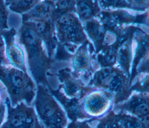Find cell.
Segmentation results:
<instances>
[{"label":"cell","instance_id":"1","mask_svg":"<svg viewBox=\"0 0 149 128\" xmlns=\"http://www.w3.org/2000/svg\"><path fill=\"white\" fill-rule=\"evenodd\" d=\"M17 39L24 49L29 70L37 84L47 86L45 72L49 67V59L45 53L40 38L30 21L23 22L17 32Z\"/></svg>","mask_w":149,"mask_h":128},{"label":"cell","instance_id":"2","mask_svg":"<svg viewBox=\"0 0 149 128\" xmlns=\"http://www.w3.org/2000/svg\"><path fill=\"white\" fill-rule=\"evenodd\" d=\"M0 84L4 88L12 106L20 102L33 105L37 87L27 72L10 65H1Z\"/></svg>","mask_w":149,"mask_h":128},{"label":"cell","instance_id":"3","mask_svg":"<svg viewBox=\"0 0 149 128\" xmlns=\"http://www.w3.org/2000/svg\"><path fill=\"white\" fill-rule=\"evenodd\" d=\"M33 106L44 128H66L69 123L64 109L45 85L37 84Z\"/></svg>","mask_w":149,"mask_h":128},{"label":"cell","instance_id":"4","mask_svg":"<svg viewBox=\"0 0 149 128\" xmlns=\"http://www.w3.org/2000/svg\"><path fill=\"white\" fill-rule=\"evenodd\" d=\"M129 76L119 68L105 67L95 72L88 85L105 90L113 98V104L126 100L132 93Z\"/></svg>","mask_w":149,"mask_h":128},{"label":"cell","instance_id":"5","mask_svg":"<svg viewBox=\"0 0 149 128\" xmlns=\"http://www.w3.org/2000/svg\"><path fill=\"white\" fill-rule=\"evenodd\" d=\"M5 102L6 106V117L0 128H35L39 123L33 105L20 102L12 106L7 95Z\"/></svg>","mask_w":149,"mask_h":128},{"label":"cell","instance_id":"6","mask_svg":"<svg viewBox=\"0 0 149 128\" xmlns=\"http://www.w3.org/2000/svg\"><path fill=\"white\" fill-rule=\"evenodd\" d=\"M113 96L108 92L92 88L81 99L84 113L90 119H97L105 115L112 108Z\"/></svg>","mask_w":149,"mask_h":128},{"label":"cell","instance_id":"7","mask_svg":"<svg viewBox=\"0 0 149 128\" xmlns=\"http://www.w3.org/2000/svg\"><path fill=\"white\" fill-rule=\"evenodd\" d=\"M89 121L94 128H148V124L140 119L112 109L102 117Z\"/></svg>","mask_w":149,"mask_h":128},{"label":"cell","instance_id":"8","mask_svg":"<svg viewBox=\"0 0 149 128\" xmlns=\"http://www.w3.org/2000/svg\"><path fill=\"white\" fill-rule=\"evenodd\" d=\"M112 109L115 111L124 112L134 116L148 124V92H133L124 101L113 104Z\"/></svg>","mask_w":149,"mask_h":128},{"label":"cell","instance_id":"9","mask_svg":"<svg viewBox=\"0 0 149 128\" xmlns=\"http://www.w3.org/2000/svg\"><path fill=\"white\" fill-rule=\"evenodd\" d=\"M5 45V53L9 65L27 72L24 52L17 39V32L13 27L0 30Z\"/></svg>","mask_w":149,"mask_h":128},{"label":"cell","instance_id":"10","mask_svg":"<svg viewBox=\"0 0 149 128\" xmlns=\"http://www.w3.org/2000/svg\"><path fill=\"white\" fill-rule=\"evenodd\" d=\"M74 74L79 77L80 74L89 72L91 70L92 64L89 54L84 45L79 48L74 53L73 58Z\"/></svg>","mask_w":149,"mask_h":128},{"label":"cell","instance_id":"11","mask_svg":"<svg viewBox=\"0 0 149 128\" xmlns=\"http://www.w3.org/2000/svg\"><path fill=\"white\" fill-rule=\"evenodd\" d=\"M118 50L116 55V63L118 64L119 68L129 77L131 65V49L129 43H125Z\"/></svg>","mask_w":149,"mask_h":128},{"label":"cell","instance_id":"12","mask_svg":"<svg viewBox=\"0 0 149 128\" xmlns=\"http://www.w3.org/2000/svg\"><path fill=\"white\" fill-rule=\"evenodd\" d=\"M40 0H15L7 8L8 10L17 13L24 14L34 8Z\"/></svg>","mask_w":149,"mask_h":128},{"label":"cell","instance_id":"13","mask_svg":"<svg viewBox=\"0 0 149 128\" xmlns=\"http://www.w3.org/2000/svg\"><path fill=\"white\" fill-rule=\"evenodd\" d=\"M9 10L4 0H0V30L9 28Z\"/></svg>","mask_w":149,"mask_h":128},{"label":"cell","instance_id":"14","mask_svg":"<svg viewBox=\"0 0 149 128\" xmlns=\"http://www.w3.org/2000/svg\"><path fill=\"white\" fill-rule=\"evenodd\" d=\"M89 120L71 121L69 122L66 128H94L90 124Z\"/></svg>","mask_w":149,"mask_h":128},{"label":"cell","instance_id":"15","mask_svg":"<svg viewBox=\"0 0 149 128\" xmlns=\"http://www.w3.org/2000/svg\"><path fill=\"white\" fill-rule=\"evenodd\" d=\"M9 65L5 53V45L3 38L0 32V66Z\"/></svg>","mask_w":149,"mask_h":128},{"label":"cell","instance_id":"16","mask_svg":"<svg viewBox=\"0 0 149 128\" xmlns=\"http://www.w3.org/2000/svg\"><path fill=\"white\" fill-rule=\"evenodd\" d=\"M6 113V106L5 104V99L0 103V127L3 123Z\"/></svg>","mask_w":149,"mask_h":128},{"label":"cell","instance_id":"17","mask_svg":"<svg viewBox=\"0 0 149 128\" xmlns=\"http://www.w3.org/2000/svg\"><path fill=\"white\" fill-rule=\"evenodd\" d=\"M15 0H4L6 5L8 6L9 4H10L12 2H13V1H15Z\"/></svg>","mask_w":149,"mask_h":128},{"label":"cell","instance_id":"18","mask_svg":"<svg viewBox=\"0 0 149 128\" xmlns=\"http://www.w3.org/2000/svg\"><path fill=\"white\" fill-rule=\"evenodd\" d=\"M35 128H44V127H43V126L41 124V123L39 122V123L37 124V125L36 126Z\"/></svg>","mask_w":149,"mask_h":128},{"label":"cell","instance_id":"19","mask_svg":"<svg viewBox=\"0 0 149 128\" xmlns=\"http://www.w3.org/2000/svg\"><path fill=\"white\" fill-rule=\"evenodd\" d=\"M47 1H50V2H52L54 3V2H56L57 0H47Z\"/></svg>","mask_w":149,"mask_h":128}]
</instances>
